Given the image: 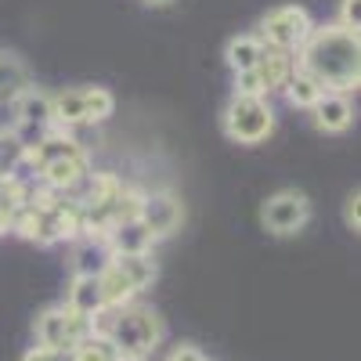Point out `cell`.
<instances>
[{
  "instance_id": "obj_1",
  "label": "cell",
  "mask_w": 361,
  "mask_h": 361,
  "mask_svg": "<svg viewBox=\"0 0 361 361\" xmlns=\"http://www.w3.org/2000/svg\"><path fill=\"white\" fill-rule=\"evenodd\" d=\"M296 69L311 73L325 90H347L357 87L361 80V40L354 29L333 22V25H314L311 37L304 40L296 54Z\"/></svg>"
},
{
  "instance_id": "obj_2",
  "label": "cell",
  "mask_w": 361,
  "mask_h": 361,
  "mask_svg": "<svg viewBox=\"0 0 361 361\" xmlns=\"http://www.w3.org/2000/svg\"><path fill=\"white\" fill-rule=\"evenodd\" d=\"M90 333L105 336L119 357H152L163 343V322L152 307L123 304V307H105L98 318H90Z\"/></svg>"
},
{
  "instance_id": "obj_3",
  "label": "cell",
  "mask_w": 361,
  "mask_h": 361,
  "mask_svg": "<svg viewBox=\"0 0 361 361\" xmlns=\"http://www.w3.org/2000/svg\"><path fill=\"white\" fill-rule=\"evenodd\" d=\"M224 134L238 145H260L267 141V134L275 130V112H271L267 98H246V94H231V102L224 105Z\"/></svg>"
},
{
  "instance_id": "obj_4",
  "label": "cell",
  "mask_w": 361,
  "mask_h": 361,
  "mask_svg": "<svg viewBox=\"0 0 361 361\" xmlns=\"http://www.w3.org/2000/svg\"><path fill=\"white\" fill-rule=\"evenodd\" d=\"M311 15L300 8V4H279L271 8L260 25H257V37L264 47H275V51H286V54H296L300 47H304V40L311 37Z\"/></svg>"
},
{
  "instance_id": "obj_5",
  "label": "cell",
  "mask_w": 361,
  "mask_h": 361,
  "mask_svg": "<svg viewBox=\"0 0 361 361\" xmlns=\"http://www.w3.org/2000/svg\"><path fill=\"white\" fill-rule=\"evenodd\" d=\"M307 221H311V202L296 188H282L275 195H267L264 206H260V224L279 238H289L296 231H304Z\"/></svg>"
},
{
  "instance_id": "obj_6",
  "label": "cell",
  "mask_w": 361,
  "mask_h": 361,
  "mask_svg": "<svg viewBox=\"0 0 361 361\" xmlns=\"http://www.w3.org/2000/svg\"><path fill=\"white\" fill-rule=\"evenodd\" d=\"M37 343L40 347H51V350H73V343H80L87 333H90V322L73 314L66 304L62 307H47L37 314Z\"/></svg>"
},
{
  "instance_id": "obj_7",
  "label": "cell",
  "mask_w": 361,
  "mask_h": 361,
  "mask_svg": "<svg viewBox=\"0 0 361 361\" xmlns=\"http://www.w3.org/2000/svg\"><path fill=\"white\" fill-rule=\"evenodd\" d=\"M180 199L173 192H148L137 199V221L152 231V238H170L177 228H180Z\"/></svg>"
},
{
  "instance_id": "obj_8",
  "label": "cell",
  "mask_w": 361,
  "mask_h": 361,
  "mask_svg": "<svg viewBox=\"0 0 361 361\" xmlns=\"http://www.w3.org/2000/svg\"><path fill=\"white\" fill-rule=\"evenodd\" d=\"M307 112L314 116V127L322 134H343L354 123V105H350L347 94H340V90H325Z\"/></svg>"
},
{
  "instance_id": "obj_9",
  "label": "cell",
  "mask_w": 361,
  "mask_h": 361,
  "mask_svg": "<svg viewBox=\"0 0 361 361\" xmlns=\"http://www.w3.org/2000/svg\"><path fill=\"white\" fill-rule=\"evenodd\" d=\"M112 246H109V238L102 235H83L80 243L73 246V257H69V267H73V275H90V279H98L102 271L112 264Z\"/></svg>"
},
{
  "instance_id": "obj_10",
  "label": "cell",
  "mask_w": 361,
  "mask_h": 361,
  "mask_svg": "<svg viewBox=\"0 0 361 361\" xmlns=\"http://www.w3.org/2000/svg\"><path fill=\"white\" fill-rule=\"evenodd\" d=\"M66 307L80 318H98L105 311V293H102V282L90 279V275H73V286H69V296H66Z\"/></svg>"
},
{
  "instance_id": "obj_11",
  "label": "cell",
  "mask_w": 361,
  "mask_h": 361,
  "mask_svg": "<svg viewBox=\"0 0 361 361\" xmlns=\"http://www.w3.org/2000/svg\"><path fill=\"white\" fill-rule=\"evenodd\" d=\"M109 238V246L112 253H152V231H148L137 217H123V221H116L112 231L105 235Z\"/></svg>"
},
{
  "instance_id": "obj_12",
  "label": "cell",
  "mask_w": 361,
  "mask_h": 361,
  "mask_svg": "<svg viewBox=\"0 0 361 361\" xmlns=\"http://www.w3.org/2000/svg\"><path fill=\"white\" fill-rule=\"evenodd\" d=\"M15 109V119L18 123H29V127H54V116H51V94L40 87L29 83L22 94L11 102Z\"/></svg>"
},
{
  "instance_id": "obj_13",
  "label": "cell",
  "mask_w": 361,
  "mask_h": 361,
  "mask_svg": "<svg viewBox=\"0 0 361 361\" xmlns=\"http://www.w3.org/2000/svg\"><path fill=\"white\" fill-rule=\"evenodd\" d=\"M37 173L44 177V185H47V188H54V192H69V188L83 185V177L90 173V166H87V156H69V159H54V163L40 166Z\"/></svg>"
},
{
  "instance_id": "obj_14",
  "label": "cell",
  "mask_w": 361,
  "mask_h": 361,
  "mask_svg": "<svg viewBox=\"0 0 361 361\" xmlns=\"http://www.w3.org/2000/svg\"><path fill=\"white\" fill-rule=\"evenodd\" d=\"M112 267H116L137 293H145L148 286L156 282V275H159L152 253H116V257H112Z\"/></svg>"
},
{
  "instance_id": "obj_15",
  "label": "cell",
  "mask_w": 361,
  "mask_h": 361,
  "mask_svg": "<svg viewBox=\"0 0 361 361\" xmlns=\"http://www.w3.org/2000/svg\"><path fill=\"white\" fill-rule=\"evenodd\" d=\"M51 116H54V127H62V130L87 123L83 87H66V90H58V94H51Z\"/></svg>"
},
{
  "instance_id": "obj_16",
  "label": "cell",
  "mask_w": 361,
  "mask_h": 361,
  "mask_svg": "<svg viewBox=\"0 0 361 361\" xmlns=\"http://www.w3.org/2000/svg\"><path fill=\"white\" fill-rule=\"evenodd\" d=\"M253 69L260 73V80H264V87H267V94H271V90H282V87H286V80H289L293 69H296V58L286 54V51H275V47H264L260 62H257Z\"/></svg>"
},
{
  "instance_id": "obj_17",
  "label": "cell",
  "mask_w": 361,
  "mask_h": 361,
  "mask_svg": "<svg viewBox=\"0 0 361 361\" xmlns=\"http://www.w3.org/2000/svg\"><path fill=\"white\" fill-rule=\"evenodd\" d=\"M29 87V69L18 54L0 51V105H11Z\"/></svg>"
},
{
  "instance_id": "obj_18",
  "label": "cell",
  "mask_w": 361,
  "mask_h": 361,
  "mask_svg": "<svg viewBox=\"0 0 361 361\" xmlns=\"http://www.w3.org/2000/svg\"><path fill=\"white\" fill-rule=\"evenodd\" d=\"M260 54H264V44L257 33H238L224 47V62L231 66V73H243V69H253L260 62Z\"/></svg>"
},
{
  "instance_id": "obj_19",
  "label": "cell",
  "mask_w": 361,
  "mask_h": 361,
  "mask_svg": "<svg viewBox=\"0 0 361 361\" xmlns=\"http://www.w3.org/2000/svg\"><path fill=\"white\" fill-rule=\"evenodd\" d=\"M282 94H286V102H289L293 109H311V105L325 94V87H322L311 73L293 69V76H289V80H286V87H282Z\"/></svg>"
},
{
  "instance_id": "obj_20",
  "label": "cell",
  "mask_w": 361,
  "mask_h": 361,
  "mask_svg": "<svg viewBox=\"0 0 361 361\" xmlns=\"http://www.w3.org/2000/svg\"><path fill=\"white\" fill-rule=\"evenodd\" d=\"M98 282H102V293H105V307H123V304H134V296H137V289L119 275V271L109 264L102 275H98Z\"/></svg>"
},
{
  "instance_id": "obj_21",
  "label": "cell",
  "mask_w": 361,
  "mask_h": 361,
  "mask_svg": "<svg viewBox=\"0 0 361 361\" xmlns=\"http://www.w3.org/2000/svg\"><path fill=\"white\" fill-rule=\"evenodd\" d=\"M69 361H119V354H116V347H112L105 336L87 333L80 343H73Z\"/></svg>"
},
{
  "instance_id": "obj_22",
  "label": "cell",
  "mask_w": 361,
  "mask_h": 361,
  "mask_svg": "<svg viewBox=\"0 0 361 361\" xmlns=\"http://www.w3.org/2000/svg\"><path fill=\"white\" fill-rule=\"evenodd\" d=\"M83 109H87V123H105L116 112V98L105 87H83Z\"/></svg>"
},
{
  "instance_id": "obj_23",
  "label": "cell",
  "mask_w": 361,
  "mask_h": 361,
  "mask_svg": "<svg viewBox=\"0 0 361 361\" xmlns=\"http://www.w3.org/2000/svg\"><path fill=\"white\" fill-rule=\"evenodd\" d=\"M235 94H246V98H267V87L260 80L257 69H243L235 73Z\"/></svg>"
},
{
  "instance_id": "obj_24",
  "label": "cell",
  "mask_w": 361,
  "mask_h": 361,
  "mask_svg": "<svg viewBox=\"0 0 361 361\" xmlns=\"http://www.w3.org/2000/svg\"><path fill=\"white\" fill-rule=\"evenodd\" d=\"M343 221H347V228H350V231H361V195H357V192H350V195H347Z\"/></svg>"
},
{
  "instance_id": "obj_25",
  "label": "cell",
  "mask_w": 361,
  "mask_h": 361,
  "mask_svg": "<svg viewBox=\"0 0 361 361\" xmlns=\"http://www.w3.org/2000/svg\"><path fill=\"white\" fill-rule=\"evenodd\" d=\"M22 361H66V354L62 350H51V347H29L25 354H22Z\"/></svg>"
},
{
  "instance_id": "obj_26",
  "label": "cell",
  "mask_w": 361,
  "mask_h": 361,
  "mask_svg": "<svg viewBox=\"0 0 361 361\" xmlns=\"http://www.w3.org/2000/svg\"><path fill=\"white\" fill-rule=\"evenodd\" d=\"M357 4H361V0H343V4H340V25L354 29V33H357Z\"/></svg>"
},
{
  "instance_id": "obj_27",
  "label": "cell",
  "mask_w": 361,
  "mask_h": 361,
  "mask_svg": "<svg viewBox=\"0 0 361 361\" xmlns=\"http://www.w3.org/2000/svg\"><path fill=\"white\" fill-rule=\"evenodd\" d=\"M170 361H206V354H202L195 343H180V347H173Z\"/></svg>"
},
{
  "instance_id": "obj_28",
  "label": "cell",
  "mask_w": 361,
  "mask_h": 361,
  "mask_svg": "<svg viewBox=\"0 0 361 361\" xmlns=\"http://www.w3.org/2000/svg\"><path fill=\"white\" fill-rule=\"evenodd\" d=\"M145 4H170V0H145Z\"/></svg>"
},
{
  "instance_id": "obj_29",
  "label": "cell",
  "mask_w": 361,
  "mask_h": 361,
  "mask_svg": "<svg viewBox=\"0 0 361 361\" xmlns=\"http://www.w3.org/2000/svg\"><path fill=\"white\" fill-rule=\"evenodd\" d=\"M119 361H148V357H119Z\"/></svg>"
},
{
  "instance_id": "obj_30",
  "label": "cell",
  "mask_w": 361,
  "mask_h": 361,
  "mask_svg": "<svg viewBox=\"0 0 361 361\" xmlns=\"http://www.w3.org/2000/svg\"><path fill=\"white\" fill-rule=\"evenodd\" d=\"M206 361H209V357H206Z\"/></svg>"
}]
</instances>
